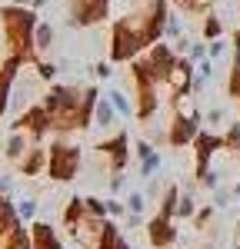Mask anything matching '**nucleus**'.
Returning <instances> with one entry per match:
<instances>
[{
    "label": "nucleus",
    "mask_w": 240,
    "mask_h": 249,
    "mask_svg": "<svg viewBox=\"0 0 240 249\" xmlns=\"http://www.w3.org/2000/svg\"><path fill=\"white\" fill-rule=\"evenodd\" d=\"M0 23H3V40H7V50L23 57L27 63H37V10L34 7H23V3H10V7H0Z\"/></svg>",
    "instance_id": "nucleus-1"
},
{
    "label": "nucleus",
    "mask_w": 240,
    "mask_h": 249,
    "mask_svg": "<svg viewBox=\"0 0 240 249\" xmlns=\"http://www.w3.org/2000/svg\"><path fill=\"white\" fill-rule=\"evenodd\" d=\"M83 90H87V87H77V83H54V87L43 93L40 103L50 110L57 133L77 130V110H80V103H83Z\"/></svg>",
    "instance_id": "nucleus-2"
},
{
    "label": "nucleus",
    "mask_w": 240,
    "mask_h": 249,
    "mask_svg": "<svg viewBox=\"0 0 240 249\" xmlns=\"http://www.w3.org/2000/svg\"><path fill=\"white\" fill-rule=\"evenodd\" d=\"M50 160H47V176L50 179H57V183H67V179H74L77 176V166H80V150L77 146H70V143H50Z\"/></svg>",
    "instance_id": "nucleus-3"
},
{
    "label": "nucleus",
    "mask_w": 240,
    "mask_h": 249,
    "mask_svg": "<svg viewBox=\"0 0 240 249\" xmlns=\"http://www.w3.org/2000/svg\"><path fill=\"white\" fill-rule=\"evenodd\" d=\"M143 47H150V43L143 40V34H137L127 20L120 17L117 23H114V34H110V60H117V63L134 60Z\"/></svg>",
    "instance_id": "nucleus-4"
},
{
    "label": "nucleus",
    "mask_w": 240,
    "mask_h": 249,
    "mask_svg": "<svg viewBox=\"0 0 240 249\" xmlns=\"http://www.w3.org/2000/svg\"><path fill=\"white\" fill-rule=\"evenodd\" d=\"M10 130H23V133H30L34 140H43V136L54 130V116H50V110H47L43 103H37V107H27V110L10 123Z\"/></svg>",
    "instance_id": "nucleus-5"
},
{
    "label": "nucleus",
    "mask_w": 240,
    "mask_h": 249,
    "mask_svg": "<svg viewBox=\"0 0 240 249\" xmlns=\"http://www.w3.org/2000/svg\"><path fill=\"white\" fill-rule=\"evenodd\" d=\"M94 150H97V156L107 160L110 173H123V166L130 163V136L120 130V133H114L110 140H100Z\"/></svg>",
    "instance_id": "nucleus-6"
},
{
    "label": "nucleus",
    "mask_w": 240,
    "mask_h": 249,
    "mask_svg": "<svg viewBox=\"0 0 240 249\" xmlns=\"http://www.w3.org/2000/svg\"><path fill=\"white\" fill-rule=\"evenodd\" d=\"M27 60L17 57V53H7V60L0 63V116L10 110V100H14V90H17V77H20V67Z\"/></svg>",
    "instance_id": "nucleus-7"
},
{
    "label": "nucleus",
    "mask_w": 240,
    "mask_h": 249,
    "mask_svg": "<svg viewBox=\"0 0 240 249\" xmlns=\"http://www.w3.org/2000/svg\"><path fill=\"white\" fill-rule=\"evenodd\" d=\"M177 50L174 47H167V43H154L150 47V53H147V67H150V73L157 83H167L170 73H174V67H177Z\"/></svg>",
    "instance_id": "nucleus-8"
},
{
    "label": "nucleus",
    "mask_w": 240,
    "mask_h": 249,
    "mask_svg": "<svg viewBox=\"0 0 240 249\" xmlns=\"http://www.w3.org/2000/svg\"><path fill=\"white\" fill-rule=\"evenodd\" d=\"M167 133H170V146H174V150L194 143L197 133H200V113H177Z\"/></svg>",
    "instance_id": "nucleus-9"
},
{
    "label": "nucleus",
    "mask_w": 240,
    "mask_h": 249,
    "mask_svg": "<svg viewBox=\"0 0 240 249\" xmlns=\"http://www.w3.org/2000/svg\"><path fill=\"white\" fill-rule=\"evenodd\" d=\"M107 0H77L74 3V14L67 20V27H90V23H100L107 17Z\"/></svg>",
    "instance_id": "nucleus-10"
},
{
    "label": "nucleus",
    "mask_w": 240,
    "mask_h": 249,
    "mask_svg": "<svg viewBox=\"0 0 240 249\" xmlns=\"http://www.w3.org/2000/svg\"><path fill=\"white\" fill-rule=\"evenodd\" d=\"M177 226H174V219H167V216H154L150 223H147V239L154 243L157 249H167V246H174L177 243Z\"/></svg>",
    "instance_id": "nucleus-11"
},
{
    "label": "nucleus",
    "mask_w": 240,
    "mask_h": 249,
    "mask_svg": "<svg viewBox=\"0 0 240 249\" xmlns=\"http://www.w3.org/2000/svg\"><path fill=\"white\" fill-rule=\"evenodd\" d=\"M47 160H50V153L43 146H30V153L20 160V176H40V173H47Z\"/></svg>",
    "instance_id": "nucleus-12"
},
{
    "label": "nucleus",
    "mask_w": 240,
    "mask_h": 249,
    "mask_svg": "<svg viewBox=\"0 0 240 249\" xmlns=\"http://www.w3.org/2000/svg\"><path fill=\"white\" fill-rule=\"evenodd\" d=\"M30 236H34V249H63V243H60V236L54 232V226L43 223V219L30 226Z\"/></svg>",
    "instance_id": "nucleus-13"
},
{
    "label": "nucleus",
    "mask_w": 240,
    "mask_h": 249,
    "mask_svg": "<svg viewBox=\"0 0 240 249\" xmlns=\"http://www.w3.org/2000/svg\"><path fill=\"white\" fill-rule=\"evenodd\" d=\"M27 136L30 133H23V130H10V136H7V146H3V156L7 160H23V156L30 153V146H27Z\"/></svg>",
    "instance_id": "nucleus-14"
},
{
    "label": "nucleus",
    "mask_w": 240,
    "mask_h": 249,
    "mask_svg": "<svg viewBox=\"0 0 240 249\" xmlns=\"http://www.w3.org/2000/svg\"><path fill=\"white\" fill-rule=\"evenodd\" d=\"M114 120H117V107L110 103V96H100L97 100V110H94V126H114Z\"/></svg>",
    "instance_id": "nucleus-15"
},
{
    "label": "nucleus",
    "mask_w": 240,
    "mask_h": 249,
    "mask_svg": "<svg viewBox=\"0 0 240 249\" xmlns=\"http://www.w3.org/2000/svg\"><path fill=\"white\" fill-rule=\"evenodd\" d=\"M177 203H180V190L177 186H167L163 196H160V216H167V219H177Z\"/></svg>",
    "instance_id": "nucleus-16"
},
{
    "label": "nucleus",
    "mask_w": 240,
    "mask_h": 249,
    "mask_svg": "<svg viewBox=\"0 0 240 249\" xmlns=\"http://www.w3.org/2000/svg\"><path fill=\"white\" fill-rule=\"evenodd\" d=\"M160 166H163V160H160V153L154 150V153H147L137 163V173L143 176V179H154V173H160Z\"/></svg>",
    "instance_id": "nucleus-17"
},
{
    "label": "nucleus",
    "mask_w": 240,
    "mask_h": 249,
    "mask_svg": "<svg viewBox=\"0 0 240 249\" xmlns=\"http://www.w3.org/2000/svg\"><path fill=\"white\" fill-rule=\"evenodd\" d=\"M87 213V199L83 196H74L70 203H67V210H63V226H70V223H77L80 216Z\"/></svg>",
    "instance_id": "nucleus-18"
},
{
    "label": "nucleus",
    "mask_w": 240,
    "mask_h": 249,
    "mask_svg": "<svg viewBox=\"0 0 240 249\" xmlns=\"http://www.w3.org/2000/svg\"><path fill=\"white\" fill-rule=\"evenodd\" d=\"M54 27L50 23H37V34H34V43H37V53H43V50H50V43H54Z\"/></svg>",
    "instance_id": "nucleus-19"
},
{
    "label": "nucleus",
    "mask_w": 240,
    "mask_h": 249,
    "mask_svg": "<svg viewBox=\"0 0 240 249\" xmlns=\"http://www.w3.org/2000/svg\"><path fill=\"white\" fill-rule=\"evenodd\" d=\"M194 216H197V199H194V193L183 190V196L177 203V219H194Z\"/></svg>",
    "instance_id": "nucleus-20"
},
{
    "label": "nucleus",
    "mask_w": 240,
    "mask_h": 249,
    "mask_svg": "<svg viewBox=\"0 0 240 249\" xmlns=\"http://www.w3.org/2000/svg\"><path fill=\"white\" fill-rule=\"evenodd\" d=\"M107 96H110V103L117 107V116H130L134 110H137V107H130V100H127V93H123V90H110Z\"/></svg>",
    "instance_id": "nucleus-21"
},
{
    "label": "nucleus",
    "mask_w": 240,
    "mask_h": 249,
    "mask_svg": "<svg viewBox=\"0 0 240 249\" xmlns=\"http://www.w3.org/2000/svg\"><path fill=\"white\" fill-rule=\"evenodd\" d=\"M203 37H207V40H217V37H223V20L210 14V17L203 20Z\"/></svg>",
    "instance_id": "nucleus-22"
},
{
    "label": "nucleus",
    "mask_w": 240,
    "mask_h": 249,
    "mask_svg": "<svg viewBox=\"0 0 240 249\" xmlns=\"http://www.w3.org/2000/svg\"><path fill=\"white\" fill-rule=\"evenodd\" d=\"M147 203H150V199H147V193H130V196H127V213H143L147 210Z\"/></svg>",
    "instance_id": "nucleus-23"
},
{
    "label": "nucleus",
    "mask_w": 240,
    "mask_h": 249,
    "mask_svg": "<svg viewBox=\"0 0 240 249\" xmlns=\"http://www.w3.org/2000/svg\"><path fill=\"white\" fill-rule=\"evenodd\" d=\"M223 140H227V150H240V120H234V123L227 126Z\"/></svg>",
    "instance_id": "nucleus-24"
},
{
    "label": "nucleus",
    "mask_w": 240,
    "mask_h": 249,
    "mask_svg": "<svg viewBox=\"0 0 240 249\" xmlns=\"http://www.w3.org/2000/svg\"><path fill=\"white\" fill-rule=\"evenodd\" d=\"M34 67H37V77H40V80H54V77H57V70H60L54 60H50V63H47V60H37Z\"/></svg>",
    "instance_id": "nucleus-25"
},
{
    "label": "nucleus",
    "mask_w": 240,
    "mask_h": 249,
    "mask_svg": "<svg viewBox=\"0 0 240 249\" xmlns=\"http://www.w3.org/2000/svg\"><path fill=\"white\" fill-rule=\"evenodd\" d=\"M87 199V213H94L100 219H107V199H97V196H83Z\"/></svg>",
    "instance_id": "nucleus-26"
},
{
    "label": "nucleus",
    "mask_w": 240,
    "mask_h": 249,
    "mask_svg": "<svg viewBox=\"0 0 240 249\" xmlns=\"http://www.w3.org/2000/svg\"><path fill=\"white\" fill-rule=\"evenodd\" d=\"M214 210H217V206H210V203H207V206H200V210H197V216H194V230H203V226L210 223Z\"/></svg>",
    "instance_id": "nucleus-27"
},
{
    "label": "nucleus",
    "mask_w": 240,
    "mask_h": 249,
    "mask_svg": "<svg viewBox=\"0 0 240 249\" xmlns=\"http://www.w3.org/2000/svg\"><path fill=\"white\" fill-rule=\"evenodd\" d=\"M17 206V213H20V219H34V213H37V203L27 196V199H20V203H14Z\"/></svg>",
    "instance_id": "nucleus-28"
},
{
    "label": "nucleus",
    "mask_w": 240,
    "mask_h": 249,
    "mask_svg": "<svg viewBox=\"0 0 240 249\" xmlns=\"http://www.w3.org/2000/svg\"><path fill=\"white\" fill-rule=\"evenodd\" d=\"M187 57L194 60V63H200V60H207V57H210V47H207V43H190Z\"/></svg>",
    "instance_id": "nucleus-29"
},
{
    "label": "nucleus",
    "mask_w": 240,
    "mask_h": 249,
    "mask_svg": "<svg viewBox=\"0 0 240 249\" xmlns=\"http://www.w3.org/2000/svg\"><path fill=\"white\" fill-rule=\"evenodd\" d=\"M107 216H127V199L110 196V199H107Z\"/></svg>",
    "instance_id": "nucleus-30"
},
{
    "label": "nucleus",
    "mask_w": 240,
    "mask_h": 249,
    "mask_svg": "<svg viewBox=\"0 0 240 249\" xmlns=\"http://www.w3.org/2000/svg\"><path fill=\"white\" fill-rule=\"evenodd\" d=\"M230 199H237V196H234V190H217V193H214V206H217V210L230 206Z\"/></svg>",
    "instance_id": "nucleus-31"
},
{
    "label": "nucleus",
    "mask_w": 240,
    "mask_h": 249,
    "mask_svg": "<svg viewBox=\"0 0 240 249\" xmlns=\"http://www.w3.org/2000/svg\"><path fill=\"white\" fill-rule=\"evenodd\" d=\"M207 47H210V60H220V57H223V53H227V40H223V37L210 40Z\"/></svg>",
    "instance_id": "nucleus-32"
},
{
    "label": "nucleus",
    "mask_w": 240,
    "mask_h": 249,
    "mask_svg": "<svg viewBox=\"0 0 240 249\" xmlns=\"http://www.w3.org/2000/svg\"><path fill=\"white\" fill-rule=\"evenodd\" d=\"M154 150H157V146H154L150 140H137V143H134V156H137V160H143V156L154 153Z\"/></svg>",
    "instance_id": "nucleus-33"
},
{
    "label": "nucleus",
    "mask_w": 240,
    "mask_h": 249,
    "mask_svg": "<svg viewBox=\"0 0 240 249\" xmlns=\"http://www.w3.org/2000/svg\"><path fill=\"white\" fill-rule=\"evenodd\" d=\"M94 77H97V80H110V77H114V67L100 60V63H94Z\"/></svg>",
    "instance_id": "nucleus-34"
},
{
    "label": "nucleus",
    "mask_w": 240,
    "mask_h": 249,
    "mask_svg": "<svg viewBox=\"0 0 240 249\" xmlns=\"http://www.w3.org/2000/svg\"><path fill=\"white\" fill-rule=\"evenodd\" d=\"M230 96H234V100H240V67H234V70H230Z\"/></svg>",
    "instance_id": "nucleus-35"
},
{
    "label": "nucleus",
    "mask_w": 240,
    "mask_h": 249,
    "mask_svg": "<svg viewBox=\"0 0 240 249\" xmlns=\"http://www.w3.org/2000/svg\"><path fill=\"white\" fill-rule=\"evenodd\" d=\"M167 37H174V40H180L183 37V30H180V20L170 14V20H167Z\"/></svg>",
    "instance_id": "nucleus-36"
},
{
    "label": "nucleus",
    "mask_w": 240,
    "mask_h": 249,
    "mask_svg": "<svg viewBox=\"0 0 240 249\" xmlns=\"http://www.w3.org/2000/svg\"><path fill=\"white\" fill-rule=\"evenodd\" d=\"M197 73H200V77H207V80H214V60H210V57L200 60V63H197Z\"/></svg>",
    "instance_id": "nucleus-37"
},
{
    "label": "nucleus",
    "mask_w": 240,
    "mask_h": 249,
    "mask_svg": "<svg viewBox=\"0 0 240 249\" xmlns=\"http://www.w3.org/2000/svg\"><path fill=\"white\" fill-rule=\"evenodd\" d=\"M127 190V176L123 173H114V179H110V193H123Z\"/></svg>",
    "instance_id": "nucleus-38"
},
{
    "label": "nucleus",
    "mask_w": 240,
    "mask_h": 249,
    "mask_svg": "<svg viewBox=\"0 0 240 249\" xmlns=\"http://www.w3.org/2000/svg\"><path fill=\"white\" fill-rule=\"evenodd\" d=\"M203 120H207V123H210V126H214V123H220V120H223V107H210V110H207V116H203Z\"/></svg>",
    "instance_id": "nucleus-39"
},
{
    "label": "nucleus",
    "mask_w": 240,
    "mask_h": 249,
    "mask_svg": "<svg viewBox=\"0 0 240 249\" xmlns=\"http://www.w3.org/2000/svg\"><path fill=\"white\" fill-rule=\"evenodd\" d=\"M143 193H147V199H157V196H160V183H157V179H150Z\"/></svg>",
    "instance_id": "nucleus-40"
},
{
    "label": "nucleus",
    "mask_w": 240,
    "mask_h": 249,
    "mask_svg": "<svg viewBox=\"0 0 240 249\" xmlns=\"http://www.w3.org/2000/svg\"><path fill=\"white\" fill-rule=\"evenodd\" d=\"M10 190H14V179L10 176H0V196H7Z\"/></svg>",
    "instance_id": "nucleus-41"
},
{
    "label": "nucleus",
    "mask_w": 240,
    "mask_h": 249,
    "mask_svg": "<svg viewBox=\"0 0 240 249\" xmlns=\"http://www.w3.org/2000/svg\"><path fill=\"white\" fill-rule=\"evenodd\" d=\"M234 67H240V30L234 34Z\"/></svg>",
    "instance_id": "nucleus-42"
},
{
    "label": "nucleus",
    "mask_w": 240,
    "mask_h": 249,
    "mask_svg": "<svg viewBox=\"0 0 240 249\" xmlns=\"http://www.w3.org/2000/svg\"><path fill=\"white\" fill-rule=\"evenodd\" d=\"M203 90H207V77H194V93H203Z\"/></svg>",
    "instance_id": "nucleus-43"
},
{
    "label": "nucleus",
    "mask_w": 240,
    "mask_h": 249,
    "mask_svg": "<svg viewBox=\"0 0 240 249\" xmlns=\"http://www.w3.org/2000/svg\"><path fill=\"white\" fill-rule=\"evenodd\" d=\"M14 3H23V7H34V10H40L47 0H14Z\"/></svg>",
    "instance_id": "nucleus-44"
},
{
    "label": "nucleus",
    "mask_w": 240,
    "mask_h": 249,
    "mask_svg": "<svg viewBox=\"0 0 240 249\" xmlns=\"http://www.w3.org/2000/svg\"><path fill=\"white\" fill-rule=\"evenodd\" d=\"M0 30H3V23H0Z\"/></svg>",
    "instance_id": "nucleus-45"
},
{
    "label": "nucleus",
    "mask_w": 240,
    "mask_h": 249,
    "mask_svg": "<svg viewBox=\"0 0 240 249\" xmlns=\"http://www.w3.org/2000/svg\"><path fill=\"white\" fill-rule=\"evenodd\" d=\"M237 249H240V243H237Z\"/></svg>",
    "instance_id": "nucleus-46"
},
{
    "label": "nucleus",
    "mask_w": 240,
    "mask_h": 249,
    "mask_svg": "<svg viewBox=\"0 0 240 249\" xmlns=\"http://www.w3.org/2000/svg\"><path fill=\"white\" fill-rule=\"evenodd\" d=\"M230 3H234V0H230Z\"/></svg>",
    "instance_id": "nucleus-47"
}]
</instances>
